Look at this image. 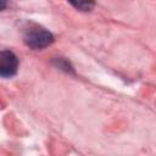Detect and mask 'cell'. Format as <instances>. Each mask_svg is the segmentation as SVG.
Here are the masks:
<instances>
[{
	"label": "cell",
	"instance_id": "cell-1",
	"mask_svg": "<svg viewBox=\"0 0 156 156\" xmlns=\"http://www.w3.org/2000/svg\"><path fill=\"white\" fill-rule=\"evenodd\" d=\"M23 40L28 48L34 50H40L54 43V35L44 28L35 27V28H29L24 33Z\"/></svg>",
	"mask_w": 156,
	"mask_h": 156
},
{
	"label": "cell",
	"instance_id": "cell-2",
	"mask_svg": "<svg viewBox=\"0 0 156 156\" xmlns=\"http://www.w3.org/2000/svg\"><path fill=\"white\" fill-rule=\"evenodd\" d=\"M18 58L10 50L0 51V77L10 78L17 73Z\"/></svg>",
	"mask_w": 156,
	"mask_h": 156
},
{
	"label": "cell",
	"instance_id": "cell-3",
	"mask_svg": "<svg viewBox=\"0 0 156 156\" xmlns=\"http://www.w3.org/2000/svg\"><path fill=\"white\" fill-rule=\"evenodd\" d=\"M67 1H68L73 7H76L77 10L84 11V12L91 11L93 7L95 6L94 0H67Z\"/></svg>",
	"mask_w": 156,
	"mask_h": 156
},
{
	"label": "cell",
	"instance_id": "cell-4",
	"mask_svg": "<svg viewBox=\"0 0 156 156\" xmlns=\"http://www.w3.org/2000/svg\"><path fill=\"white\" fill-rule=\"evenodd\" d=\"M55 62L57 63V66H58L61 69H63V71H66V72H73L72 66H71L66 60H63V58H56Z\"/></svg>",
	"mask_w": 156,
	"mask_h": 156
},
{
	"label": "cell",
	"instance_id": "cell-5",
	"mask_svg": "<svg viewBox=\"0 0 156 156\" xmlns=\"http://www.w3.org/2000/svg\"><path fill=\"white\" fill-rule=\"evenodd\" d=\"M6 5H7V4H6V0H0V11L4 10V9L6 7Z\"/></svg>",
	"mask_w": 156,
	"mask_h": 156
}]
</instances>
